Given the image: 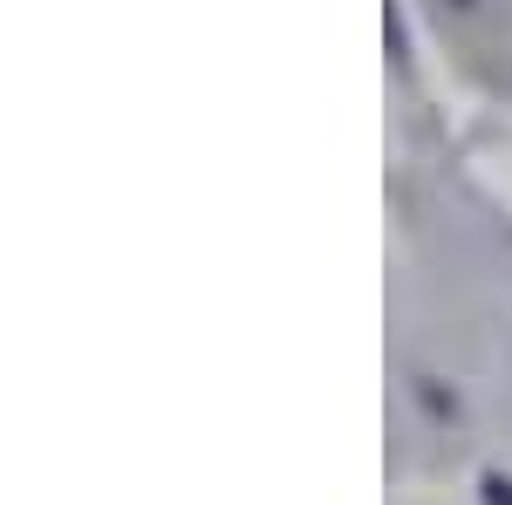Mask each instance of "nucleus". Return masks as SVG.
I'll return each instance as SVG.
<instances>
[{"instance_id": "1", "label": "nucleus", "mask_w": 512, "mask_h": 505, "mask_svg": "<svg viewBox=\"0 0 512 505\" xmlns=\"http://www.w3.org/2000/svg\"><path fill=\"white\" fill-rule=\"evenodd\" d=\"M485 505H512V478H485Z\"/></svg>"}]
</instances>
